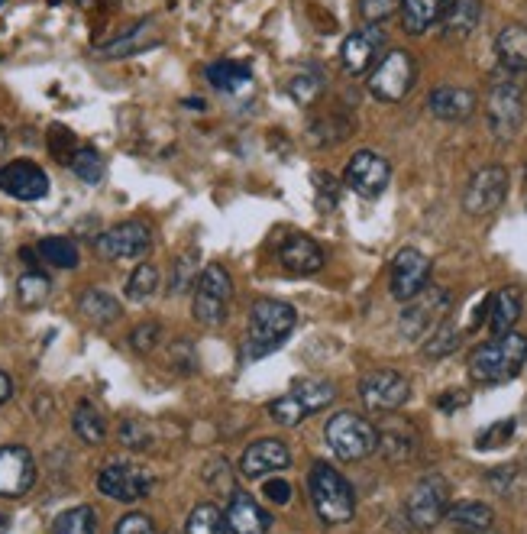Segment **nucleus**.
<instances>
[{"label": "nucleus", "instance_id": "72a5a7b5", "mask_svg": "<svg viewBox=\"0 0 527 534\" xmlns=\"http://www.w3.org/2000/svg\"><path fill=\"white\" fill-rule=\"evenodd\" d=\"M52 534H97V512L91 509V505L65 509L52 522Z\"/></svg>", "mask_w": 527, "mask_h": 534}, {"label": "nucleus", "instance_id": "4d7b16f0", "mask_svg": "<svg viewBox=\"0 0 527 534\" xmlns=\"http://www.w3.org/2000/svg\"><path fill=\"white\" fill-rule=\"evenodd\" d=\"M10 395H13V382H10V376L4 373V369H0V405H4Z\"/></svg>", "mask_w": 527, "mask_h": 534}, {"label": "nucleus", "instance_id": "de8ad7c7", "mask_svg": "<svg viewBox=\"0 0 527 534\" xmlns=\"http://www.w3.org/2000/svg\"><path fill=\"white\" fill-rule=\"evenodd\" d=\"M511 434H515V421H495L489 431H482L479 437H476V447L479 450H492V447H502V444H508L511 441Z\"/></svg>", "mask_w": 527, "mask_h": 534}, {"label": "nucleus", "instance_id": "39448f33", "mask_svg": "<svg viewBox=\"0 0 527 534\" xmlns=\"http://www.w3.org/2000/svg\"><path fill=\"white\" fill-rule=\"evenodd\" d=\"M414 81H418V62H414V56L405 49H392L379 59L376 68H372L369 91H372V98L382 104H398L411 94Z\"/></svg>", "mask_w": 527, "mask_h": 534}, {"label": "nucleus", "instance_id": "864d4df0", "mask_svg": "<svg viewBox=\"0 0 527 534\" xmlns=\"http://www.w3.org/2000/svg\"><path fill=\"white\" fill-rule=\"evenodd\" d=\"M266 496L275 505H288L291 502V486L285 483V479H272V483H266Z\"/></svg>", "mask_w": 527, "mask_h": 534}, {"label": "nucleus", "instance_id": "b1692460", "mask_svg": "<svg viewBox=\"0 0 527 534\" xmlns=\"http://www.w3.org/2000/svg\"><path fill=\"white\" fill-rule=\"evenodd\" d=\"M398 10H401V26H405V33L421 36L443 17L447 0H398Z\"/></svg>", "mask_w": 527, "mask_h": 534}, {"label": "nucleus", "instance_id": "20e7f679", "mask_svg": "<svg viewBox=\"0 0 527 534\" xmlns=\"http://www.w3.org/2000/svg\"><path fill=\"white\" fill-rule=\"evenodd\" d=\"M324 437H327L330 450L346 463L366 460L376 454V447H379V431L356 412H337L327 421Z\"/></svg>", "mask_w": 527, "mask_h": 534}, {"label": "nucleus", "instance_id": "c756f323", "mask_svg": "<svg viewBox=\"0 0 527 534\" xmlns=\"http://www.w3.org/2000/svg\"><path fill=\"white\" fill-rule=\"evenodd\" d=\"M185 534H233V528L227 525V518L220 515L214 502H201L188 512Z\"/></svg>", "mask_w": 527, "mask_h": 534}, {"label": "nucleus", "instance_id": "f3484780", "mask_svg": "<svg viewBox=\"0 0 527 534\" xmlns=\"http://www.w3.org/2000/svg\"><path fill=\"white\" fill-rule=\"evenodd\" d=\"M385 46V33L382 26H363V30H356L343 39V49H340V62H343V72L346 75H366L372 65H376L379 52Z\"/></svg>", "mask_w": 527, "mask_h": 534}, {"label": "nucleus", "instance_id": "a211bd4d", "mask_svg": "<svg viewBox=\"0 0 527 534\" xmlns=\"http://www.w3.org/2000/svg\"><path fill=\"white\" fill-rule=\"evenodd\" d=\"M427 111H431L437 120L447 123H463L476 114V94L469 88H456V85H440L431 91L427 98Z\"/></svg>", "mask_w": 527, "mask_h": 534}, {"label": "nucleus", "instance_id": "dca6fc26", "mask_svg": "<svg viewBox=\"0 0 527 534\" xmlns=\"http://www.w3.org/2000/svg\"><path fill=\"white\" fill-rule=\"evenodd\" d=\"M427 279H431V259H427L421 250H401L395 259H392V295L405 305L421 289H427Z\"/></svg>", "mask_w": 527, "mask_h": 534}, {"label": "nucleus", "instance_id": "4468645a", "mask_svg": "<svg viewBox=\"0 0 527 534\" xmlns=\"http://www.w3.org/2000/svg\"><path fill=\"white\" fill-rule=\"evenodd\" d=\"M346 185L350 191H356L359 198H379L382 191L392 182V166H388V159L372 153V149H363V153H356L350 162H346Z\"/></svg>", "mask_w": 527, "mask_h": 534}, {"label": "nucleus", "instance_id": "6e6552de", "mask_svg": "<svg viewBox=\"0 0 527 534\" xmlns=\"http://www.w3.org/2000/svg\"><path fill=\"white\" fill-rule=\"evenodd\" d=\"M450 486L443 476H424L418 486L408 492V502H405V512H408V522L418 528V531H431L440 525V518L447 515L450 509Z\"/></svg>", "mask_w": 527, "mask_h": 534}, {"label": "nucleus", "instance_id": "8fccbe9b", "mask_svg": "<svg viewBox=\"0 0 527 534\" xmlns=\"http://www.w3.org/2000/svg\"><path fill=\"white\" fill-rule=\"evenodd\" d=\"M114 534H159V528H156V522H152L149 515L130 512V515H123L120 522L114 525Z\"/></svg>", "mask_w": 527, "mask_h": 534}, {"label": "nucleus", "instance_id": "423d86ee", "mask_svg": "<svg viewBox=\"0 0 527 534\" xmlns=\"http://www.w3.org/2000/svg\"><path fill=\"white\" fill-rule=\"evenodd\" d=\"M453 305V298L447 289H440V285H427L411 301H405V311H401V334L405 340H421L434 331V327L447 318V311Z\"/></svg>", "mask_w": 527, "mask_h": 534}, {"label": "nucleus", "instance_id": "7ed1b4c3", "mask_svg": "<svg viewBox=\"0 0 527 534\" xmlns=\"http://www.w3.org/2000/svg\"><path fill=\"white\" fill-rule=\"evenodd\" d=\"M308 489H311V502L314 512L321 515V522L327 525H343L356 515V492L346 483V476H340L334 467L327 463H314L311 476H308Z\"/></svg>", "mask_w": 527, "mask_h": 534}, {"label": "nucleus", "instance_id": "a19ab883", "mask_svg": "<svg viewBox=\"0 0 527 534\" xmlns=\"http://www.w3.org/2000/svg\"><path fill=\"white\" fill-rule=\"evenodd\" d=\"M456 347H460V331H456L450 321H440L434 331H431V340H427L424 353L431 356V360H440V356L453 353Z\"/></svg>", "mask_w": 527, "mask_h": 534}, {"label": "nucleus", "instance_id": "c03bdc74", "mask_svg": "<svg viewBox=\"0 0 527 534\" xmlns=\"http://www.w3.org/2000/svg\"><path fill=\"white\" fill-rule=\"evenodd\" d=\"M75 149H78V140H75L72 130L62 127V123L49 127V153H52V159H59L62 166H68V159H72Z\"/></svg>", "mask_w": 527, "mask_h": 534}, {"label": "nucleus", "instance_id": "7c9ffc66", "mask_svg": "<svg viewBox=\"0 0 527 534\" xmlns=\"http://www.w3.org/2000/svg\"><path fill=\"white\" fill-rule=\"evenodd\" d=\"M36 253L43 263H49L52 269H75L78 266V246L68 237H43L36 243Z\"/></svg>", "mask_w": 527, "mask_h": 534}, {"label": "nucleus", "instance_id": "37998d69", "mask_svg": "<svg viewBox=\"0 0 527 534\" xmlns=\"http://www.w3.org/2000/svg\"><path fill=\"white\" fill-rule=\"evenodd\" d=\"M291 98H295L301 107H311L317 98H321V91H324V81L317 72H301L295 81H291Z\"/></svg>", "mask_w": 527, "mask_h": 534}, {"label": "nucleus", "instance_id": "f8f14e48", "mask_svg": "<svg viewBox=\"0 0 527 534\" xmlns=\"http://www.w3.org/2000/svg\"><path fill=\"white\" fill-rule=\"evenodd\" d=\"M0 191L13 201H43L49 195V175L33 159H13L0 166Z\"/></svg>", "mask_w": 527, "mask_h": 534}, {"label": "nucleus", "instance_id": "2f4dec72", "mask_svg": "<svg viewBox=\"0 0 527 534\" xmlns=\"http://www.w3.org/2000/svg\"><path fill=\"white\" fill-rule=\"evenodd\" d=\"M291 392H295V399L304 405V412H308V415L321 412V408H327L330 402L337 399L334 382H327V379H301Z\"/></svg>", "mask_w": 527, "mask_h": 534}, {"label": "nucleus", "instance_id": "393cba45", "mask_svg": "<svg viewBox=\"0 0 527 534\" xmlns=\"http://www.w3.org/2000/svg\"><path fill=\"white\" fill-rule=\"evenodd\" d=\"M521 318V292L518 289H502L495 292L489 301V331L492 337H505L511 334V327Z\"/></svg>", "mask_w": 527, "mask_h": 534}, {"label": "nucleus", "instance_id": "603ef678", "mask_svg": "<svg viewBox=\"0 0 527 534\" xmlns=\"http://www.w3.org/2000/svg\"><path fill=\"white\" fill-rule=\"evenodd\" d=\"M120 441L127 444L130 450H146L149 447V428L140 421H127L120 428Z\"/></svg>", "mask_w": 527, "mask_h": 534}, {"label": "nucleus", "instance_id": "5701e85b", "mask_svg": "<svg viewBox=\"0 0 527 534\" xmlns=\"http://www.w3.org/2000/svg\"><path fill=\"white\" fill-rule=\"evenodd\" d=\"M482 0H453L443 10V36L447 39H466L476 33V26L482 23Z\"/></svg>", "mask_w": 527, "mask_h": 534}, {"label": "nucleus", "instance_id": "ea45409f", "mask_svg": "<svg viewBox=\"0 0 527 534\" xmlns=\"http://www.w3.org/2000/svg\"><path fill=\"white\" fill-rule=\"evenodd\" d=\"M191 282H198V250H191L178 256V263L172 269V282H169V292L172 295H185L191 289Z\"/></svg>", "mask_w": 527, "mask_h": 534}, {"label": "nucleus", "instance_id": "f704fd0d", "mask_svg": "<svg viewBox=\"0 0 527 534\" xmlns=\"http://www.w3.org/2000/svg\"><path fill=\"white\" fill-rule=\"evenodd\" d=\"M68 169H72L81 182L85 185H97V182H104V159H101V153H97L94 146H78L75 153H72V159H68Z\"/></svg>", "mask_w": 527, "mask_h": 534}, {"label": "nucleus", "instance_id": "5fc2aeb1", "mask_svg": "<svg viewBox=\"0 0 527 534\" xmlns=\"http://www.w3.org/2000/svg\"><path fill=\"white\" fill-rule=\"evenodd\" d=\"M511 479H515V467H498L489 473V486H495L498 492H505L511 486Z\"/></svg>", "mask_w": 527, "mask_h": 534}, {"label": "nucleus", "instance_id": "bb28decb", "mask_svg": "<svg viewBox=\"0 0 527 534\" xmlns=\"http://www.w3.org/2000/svg\"><path fill=\"white\" fill-rule=\"evenodd\" d=\"M376 450H382L385 460H392V463H408L414 457V450H418V437L405 428V421H395L379 434Z\"/></svg>", "mask_w": 527, "mask_h": 534}, {"label": "nucleus", "instance_id": "6e6d98bb", "mask_svg": "<svg viewBox=\"0 0 527 534\" xmlns=\"http://www.w3.org/2000/svg\"><path fill=\"white\" fill-rule=\"evenodd\" d=\"M466 402H469L466 392H447V395H443V399L437 402V408H440V412H456V408H463Z\"/></svg>", "mask_w": 527, "mask_h": 534}, {"label": "nucleus", "instance_id": "e2e57ef3", "mask_svg": "<svg viewBox=\"0 0 527 534\" xmlns=\"http://www.w3.org/2000/svg\"><path fill=\"white\" fill-rule=\"evenodd\" d=\"M524 178H527V169H524Z\"/></svg>", "mask_w": 527, "mask_h": 534}, {"label": "nucleus", "instance_id": "09e8293b", "mask_svg": "<svg viewBox=\"0 0 527 534\" xmlns=\"http://www.w3.org/2000/svg\"><path fill=\"white\" fill-rule=\"evenodd\" d=\"M314 185H317V208H321V211L337 208V201H340L337 178H330V175H324V172H314Z\"/></svg>", "mask_w": 527, "mask_h": 534}, {"label": "nucleus", "instance_id": "c85d7f7f", "mask_svg": "<svg viewBox=\"0 0 527 534\" xmlns=\"http://www.w3.org/2000/svg\"><path fill=\"white\" fill-rule=\"evenodd\" d=\"M78 308L91 324H101V327L114 324L120 318V301L110 292H104V289H88L85 295H81Z\"/></svg>", "mask_w": 527, "mask_h": 534}, {"label": "nucleus", "instance_id": "f257e3e1", "mask_svg": "<svg viewBox=\"0 0 527 534\" xmlns=\"http://www.w3.org/2000/svg\"><path fill=\"white\" fill-rule=\"evenodd\" d=\"M298 314L279 298H259L249 311V337H246V360H259L272 350H279L282 340L295 331Z\"/></svg>", "mask_w": 527, "mask_h": 534}, {"label": "nucleus", "instance_id": "a878e982", "mask_svg": "<svg viewBox=\"0 0 527 534\" xmlns=\"http://www.w3.org/2000/svg\"><path fill=\"white\" fill-rule=\"evenodd\" d=\"M443 518H447L453 528H460L466 534H482V531H489L495 525V512L485 502H476V499L450 505Z\"/></svg>", "mask_w": 527, "mask_h": 534}, {"label": "nucleus", "instance_id": "79ce46f5", "mask_svg": "<svg viewBox=\"0 0 527 534\" xmlns=\"http://www.w3.org/2000/svg\"><path fill=\"white\" fill-rule=\"evenodd\" d=\"M269 415L279 421V424H285V428H295V424H301L304 418H308L304 405L295 399V392H288V395H282V399H275L269 405Z\"/></svg>", "mask_w": 527, "mask_h": 534}, {"label": "nucleus", "instance_id": "bf43d9fd", "mask_svg": "<svg viewBox=\"0 0 527 534\" xmlns=\"http://www.w3.org/2000/svg\"><path fill=\"white\" fill-rule=\"evenodd\" d=\"M4 149H7V130L0 127V153H4Z\"/></svg>", "mask_w": 527, "mask_h": 534}, {"label": "nucleus", "instance_id": "9b49d317", "mask_svg": "<svg viewBox=\"0 0 527 534\" xmlns=\"http://www.w3.org/2000/svg\"><path fill=\"white\" fill-rule=\"evenodd\" d=\"M359 395L369 412H395L411 399V382L398 369H376L359 382Z\"/></svg>", "mask_w": 527, "mask_h": 534}, {"label": "nucleus", "instance_id": "c9c22d12", "mask_svg": "<svg viewBox=\"0 0 527 534\" xmlns=\"http://www.w3.org/2000/svg\"><path fill=\"white\" fill-rule=\"evenodd\" d=\"M49 289H52V285L39 269H26L23 276L17 279V298H20L23 308H39L49 298Z\"/></svg>", "mask_w": 527, "mask_h": 534}, {"label": "nucleus", "instance_id": "1a4fd4ad", "mask_svg": "<svg viewBox=\"0 0 527 534\" xmlns=\"http://www.w3.org/2000/svg\"><path fill=\"white\" fill-rule=\"evenodd\" d=\"M508 169L492 162V166H482L473 178H469V185L463 191V208L466 214L473 217H485L502 208V201L508 195Z\"/></svg>", "mask_w": 527, "mask_h": 534}, {"label": "nucleus", "instance_id": "680f3d73", "mask_svg": "<svg viewBox=\"0 0 527 534\" xmlns=\"http://www.w3.org/2000/svg\"><path fill=\"white\" fill-rule=\"evenodd\" d=\"M0 7H4V0H0Z\"/></svg>", "mask_w": 527, "mask_h": 534}, {"label": "nucleus", "instance_id": "4be33fe9", "mask_svg": "<svg viewBox=\"0 0 527 534\" xmlns=\"http://www.w3.org/2000/svg\"><path fill=\"white\" fill-rule=\"evenodd\" d=\"M495 56L508 72H527V26L524 23H508L495 36Z\"/></svg>", "mask_w": 527, "mask_h": 534}, {"label": "nucleus", "instance_id": "473e14b6", "mask_svg": "<svg viewBox=\"0 0 527 534\" xmlns=\"http://www.w3.org/2000/svg\"><path fill=\"white\" fill-rule=\"evenodd\" d=\"M72 428H75V434H78L85 444H101L104 437H107V421H104V415L97 412L91 402H81V405L75 408Z\"/></svg>", "mask_w": 527, "mask_h": 534}, {"label": "nucleus", "instance_id": "aec40b11", "mask_svg": "<svg viewBox=\"0 0 527 534\" xmlns=\"http://www.w3.org/2000/svg\"><path fill=\"white\" fill-rule=\"evenodd\" d=\"M227 525L233 528V534H269L272 515L266 509H259L253 496H246V492H230Z\"/></svg>", "mask_w": 527, "mask_h": 534}, {"label": "nucleus", "instance_id": "3c124183", "mask_svg": "<svg viewBox=\"0 0 527 534\" xmlns=\"http://www.w3.org/2000/svg\"><path fill=\"white\" fill-rule=\"evenodd\" d=\"M159 334H162V327L156 324V321H146V324H140L136 331L130 334V344H133V350H140V353H146V350H152L159 344Z\"/></svg>", "mask_w": 527, "mask_h": 534}, {"label": "nucleus", "instance_id": "9d476101", "mask_svg": "<svg viewBox=\"0 0 527 534\" xmlns=\"http://www.w3.org/2000/svg\"><path fill=\"white\" fill-rule=\"evenodd\" d=\"M97 489H101V496L114 499V502H140L152 492V476L136 467V463L127 460H114L107 463V467L97 473Z\"/></svg>", "mask_w": 527, "mask_h": 534}, {"label": "nucleus", "instance_id": "49530a36", "mask_svg": "<svg viewBox=\"0 0 527 534\" xmlns=\"http://www.w3.org/2000/svg\"><path fill=\"white\" fill-rule=\"evenodd\" d=\"M359 13H363L366 26H382L398 13V0H359Z\"/></svg>", "mask_w": 527, "mask_h": 534}, {"label": "nucleus", "instance_id": "6ab92c4d", "mask_svg": "<svg viewBox=\"0 0 527 534\" xmlns=\"http://www.w3.org/2000/svg\"><path fill=\"white\" fill-rule=\"evenodd\" d=\"M291 463V454L282 441H275V437H266V441H256L243 450V460H240V470L243 476L256 479V476H266L275 470H285Z\"/></svg>", "mask_w": 527, "mask_h": 534}, {"label": "nucleus", "instance_id": "2eb2a0df", "mask_svg": "<svg viewBox=\"0 0 527 534\" xmlns=\"http://www.w3.org/2000/svg\"><path fill=\"white\" fill-rule=\"evenodd\" d=\"M36 483V460L26 447L10 444L0 447V496L17 499L26 496Z\"/></svg>", "mask_w": 527, "mask_h": 534}, {"label": "nucleus", "instance_id": "e433bc0d", "mask_svg": "<svg viewBox=\"0 0 527 534\" xmlns=\"http://www.w3.org/2000/svg\"><path fill=\"white\" fill-rule=\"evenodd\" d=\"M194 292H201V295H211V298H220V301H227L230 305V295H233V282L227 276V269L224 266H207L201 276H198V289Z\"/></svg>", "mask_w": 527, "mask_h": 534}, {"label": "nucleus", "instance_id": "052dcab7", "mask_svg": "<svg viewBox=\"0 0 527 534\" xmlns=\"http://www.w3.org/2000/svg\"><path fill=\"white\" fill-rule=\"evenodd\" d=\"M78 4H91V0H78Z\"/></svg>", "mask_w": 527, "mask_h": 534}, {"label": "nucleus", "instance_id": "0eeeda50", "mask_svg": "<svg viewBox=\"0 0 527 534\" xmlns=\"http://www.w3.org/2000/svg\"><path fill=\"white\" fill-rule=\"evenodd\" d=\"M485 117H489V130L498 143H511L524 123V98L515 81H495L485 101Z\"/></svg>", "mask_w": 527, "mask_h": 534}, {"label": "nucleus", "instance_id": "13d9d810", "mask_svg": "<svg viewBox=\"0 0 527 534\" xmlns=\"http://www.w3.org/2000/svg\"><path fill=\"white\" fill-rule=\"evenodd\" d=\"M7 528H10V518L0 512V534H7Z\"/></svg>", "mask_w": 527, "mask_h": 534}, {"label": "nucleus", "instance_id": "4c0bfd02", "mask_svg": "<svg viewBox=\"0 0 527 534\" xmlns=\"http://www.w3.org/2000/svg\"><path fill=\"white\" fill-rule=\"evenodd\" d=\"M156 289H159V269L152 263H143L130 272V279H127V298L130 301H146L149 295H156Z\"/></svg>", "mask_w": 527, "mask_h": 534}, {"label": "nucleus", "instance_id": "f03ea898", "mask_svg": "<svg viewBox=\"0 0 527 534\" xmlns=\"http://www.w3.org/2000/svg\"><path fill=\"white\" fill-rule=\"evenodd\" d=\"M527 363V337L521 334H505L495 337L489 344H482L479 350H473L469 356V373H473L476 382H508L521 373V366Z\"/></svg>", "mask_w": 527, "mask_h": 534}, {"label": "nucleus", "instance_id": "a18cd8bd", "mask_svg": "<svg viewBox=\"0 0 527 534\" xmlns=\"http://www.w3.org/2000/svg\"><path fill=\"white\" fill-rule=\"evenodd\" d=\"M146 23L140 26H133L130 33H123L117 43H110V46H101L104 56H130V52H140L143 46H156V43H146Z\"/></svg>", "mask_w": 527, "mask_h": 534}, {"label": "nucleus", "instance_id": "ddd939ff", "mask_svg": "<svg viewBox=\"0 0 527 534\" xmlns=\"http://www.w3.org/2000/svg\"><path fill=\"white\" fill-rule=\"evenodd\" d=\"M94 250L104 259H140L152 250V230L143 221L117 224L94 240Z\"/></svg>", "mask_w": 527, "mask_h": 534}, {"label": "nucleus", "instance_id": "412c9836", "mask_svg": "<svg viewBox=\"0 0 527 534\" xmlns=\"http://www.w3.org/2000/svg\"><path fill=\"white\" fill-rule=\"evenodd\" d=\"M279 259L288 272H295V276H314V272L324 269V250L311 237L285 240L282 250H279Z\"/></svg>", "mask_w": 527, "mask_h": 534}, {"label": "nucleus", "instance_id": "58836bf2", "mask_svg": "<svg viewBox=\"0 0 527 534\" xmlns=\"http://www.w3.org/2000/svg\"><path fill=\"white\" fill-rule=\"evenodd\" d=\"M191 314H194V321H201L204 327H220V324H227V301L194 292Z\"/></svg>", "mask_w": 527, "mask_h": 534}, {"label": "nucleus", "instance_id": "cd10ccee", "mask_svg": "<svg viewBox=\"0 0 527 534\" xmlns=\"http://www.w3.org/2000/svg\"><path fill=\"white\" fill-rule=\"evenodd\" d=\"M207 81H211L214 88L227 91V94H240L246 88H253V72H249L246 62H214L207 68Z\"/></svg>", "mask_w": 527, "mask_h": 534}]
</instances>
